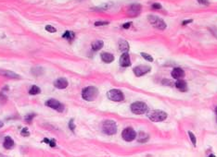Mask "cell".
I'll list each match as a JSON object with an SVG mask.
<instances>
[{"mask_svg":"<svg viewBox=\"0 0 217 157\" xmlns=\"http://www.w3.org/2000/svg\"><path fill=\"white\" fill-rule=\"evenodd\" d=\"M101 59H102L103 62H105V63H112L114 60V56L112 54L104 52V53L101 54Z\"/></svg>","mask_w":217,"mask_h":157,"instance_id":"2e32d148","label":"cell"},{"mask_svg":"<svg viewBox=\"0 0 217 157\" xmlns=\"http://www.w3.org/2000/svg\"><path fill=\"white\" fill-rule=\"evenodd\" d=\"M32 72H33L34 75H35V76H39V75H41V74L43 73V68H40V67L34 68L32 69Z\"/></svg>","mask_w":217,"mask_h":157,"instance_id":"603a6c76","label":"cell"},{"mask_svg":"<svg viewBox=\"0 0 217 157\" xmlns=\"http://www.w3.org/2000/svg\"><path fill=\"white\" fill-rule=\"evenodd\" d=\"M107 95H108V98L113 102H121L125 99L123 93L120 90H117V89H112V90L109 91Z\"/></svg>","mask_w":217,"mask_h":157,"instance_id":"8992f818","label":"cell"},{"mask_svg":"<svg viewBox=\"0 0 217 157\" xmlns=\"http://www.w3.org/2000/svg\"><path fill=\"white\" fill-rule=\"evenodd\" d=\"M184 76H185V72H184V70H183L182 68H175L173 69L172 77L174 78H175V80H180V78H184Z\"/></svg>","mask_w":217,"mask_h":157,"instance_id":"4fadbf2b","label":"cell"},{"mask_svg":"<svg viewBox=\"0 0 217 157\" xmlns=\"http://www.w3.org/2000/svg\"><path fill=\"white\" fill-rule=\"evenodd\" d=\"M148 18H149V21L154 26L155 28H157L159 30H164L166 28V23L161 18H159V17L154 16V15H150L148 17Z\"/></svg>","mask_w":217,"mask_h":157,"instance_id":"5b68a950","label":"cell"},{"mask_svg":"<svg viewBox=\"0 0 217 157\" xmlns=\"http://www.w3.org/2000/svg\"><path fill=\"white\" fill-rule=\"evenodd\" d=\"M141 55H142L143 58H144L146 60H147V61H149V62H152V61H153L152 56L149 55L147 54V53H141Z\"/></svg>","mask_w":217,"mask_h":157,"instance_id":"cb8c5ba5","label":"cell"},{"mask_svg":"<svg viewBox=\"0 0 217 157\" xmlns=\"http://www.w3.org/2000/svg\"><path fill=\"white\" fill-rule=\"evenodd\" d=\"M175 86H176V88L178 89V90H180L181 91H188V84H187V82H186L185 81H183V80H181V78L175 82Z\"/></svg>","mask_w":217,"mask_h":157,"instance_id":"e0dca14e","label":"cell"},{"mask_svg":"<svg viewBox=\"0 0 217 157\" xmlns=\"http://www.w3.org/2000/svg\"><path fill=\"white\" fill-rule=\"evenodd\" d=\"M21 135H23V136H24V137H28L29 136L30 132H29V130H28L27 128H24L23 130H21Z\"/></svg>","mask_w":217,"mask_h":157,"instance_id":"f1b7e54d","label":"cell"},{"mask_svg":"<svg viewBox=\"0 0 217 157\" xmlns=\"http://www.w3.org/2000/svg\"><path fill=\"white\" fill-rule=\"evenodd\" d=\"M46 106H47L48 107H51L52 109H54V110L58 112H62L64 110V106L59 101H57L56 99H49L46 103Z\"/></svg>","mask_w":217,"mask_h":157,"instance_id":"ba28073f","label":"cell"},{"mask_svg":"<svg viewBox=\"0 0 217 157\" xmlns=\"http://www.w3.org/2000/svg\"><path fill=\"white\" fill-rule=\"evenodd\" d=\"M131 111L136 115H143L148 111V106L143 102H136L131 104Z\"/></svg>","mask_w":217,"mask_h":157,"instance_id":"277c9868","label":"cell"},{"mask_svg":"<svg viewBox=\"0 0 217 157\" xmlns=\"http://www.w3.org/2000/svg\"><path fill=\"white\" fill-rule=\"evenodd\" d=\"M0 75L7 77V78H21L19 74H17L13 71H10V70H4V69H0Z\"/></svg>","mask_w":217,"mask_h":157,"instance_id":"5bb4252c","label":"cell"},{"mask_svg":"<svg viewBox=\"0 0 217 157\" xmlns=\"http://www.w3.org/2000/svg\"><path fill=\"white\" fill-rule=\"evenodd\" d=\"M108 24H109L108 21H97V22H95V26H104Z\"/></svg>","mask_w":217,"mask_h":157,"instance_id":"4dcf8cb0","label":"cell"},{"mask_svg":"<svg viewBox=\"0 0 217 157\" xmlns=\"http://www.w3.org/2000/svg\"><path fill=\"white\" fill-rule=\"evenodd\" d=\"M69 128L71 130H73L75 129V125H74V122H73V119H71L70 122H69Z\"/></svg>","mask_w":217,"mask_h":157,"instance_id":"f546056e","label":"cell"},{"mask_svg":"<svg viewBox=\"0 0 217 157\" xmlns=\"http://www.w3.org/2000/svg\"><path fill=\"white\" fill-rule=\"evenodd\" d=\"M99 95V90L94 86L86 87L82 91V97L86 101H94Z\"/></svg>","mask_w":217,"mask_h":157,"instance_id":"6da1fadb","label":"cell"},{"mask_svg":"<svg viewBox=\"0 0 217 157\" xmlns=\"http://www.w3.org/2000/svg\"><path fill=\"white\" fill-rule=\"evenodd\" d=\"M0 101H2V102H6L7 101V97L4 96L2 93H0Z\"/></svg>","mask_w":217,"mask_h":157,"instance_id":"e575fe53","label":"cell"},{"mask_svg":"<svg viewBox=\"0 0 217 157\" xmlns=\"http://www.w3.org/2000/svg\"><path fill=\"white\" fill-rule=\"evenodd\" d=\"M188 135H189V138H190V139H191V141L193 143V145H196L197 139H196V137H195V135L192 132H190V131H188Z\"/></svg>","mask_w":217,"mask_h":157,"instance_id":"d4e9b609","label":"cell"},{"mask_svg":"<svg viewBox=\"0 0 217 157\" xmlns=\"http://www.w3.org/2000/svg\"><path fill=\"white\" fill-rule=\"evenodd\" d=\"M152 8H154V9H161L162 8V5L159 3H154L152 5Z\"/></svg>","mask_w":217,"mask_h":157,"instance_id":"d6a6232c","label":"cell"},{"mask_svg":"<svg viewBox=\"0 0 217 157\" xmlns=\"http://www.w3.org/2000/svg\"><path fill=\"white\" fill-rule=\"evenodd\" d=\"M54 86L58 89H65L68 86V81L64 78H59L58 80L55 81Z\"/></svg>","mask_w":217,"mask_h":157,"instance_id":"7c38bea8","label":"cell"},{"mask_svg":"<svg viewBox=\"0 0 217 157\" xmlns=\"http://www.w3.org/2000/svg\"><path fill=\"white\" fill-rule=\"evenodd\" d=\"M166 83H168V84H169L170 86H172L173 84L171 83V82H170V81H168V80H165V81H162V84H166Z\"/></svg>","mask_w":217,"mask_h":157,"instance_id":"d590c367","label":"cell"},{"mask_svg":"<svg viewBox=\"0 0 217 157\" xmlns=\"http://www.w3.org/2000/svg\"><path fill=\"white\" fill-rule=\"evenodd\" d=\"M120 65L122 67H129L131 66V60H130V56L129 55H128L127 52H125V53H123L121 58H120Z\"/></svg>","mask_w":217,"mask_h":157,"instance_id":"8fae6325","label":"cell"},{"mask_svg":"<svg viewBox=\"0 0 217 157\" xmlns=\"http://www.w3.org/2000/svg\"><path fill=\"white\" fill-rule=\"evenodd\" d=\"M140 11H141V6L139 4H133V5H131L128 7L127 14L130 17H136L137 15H139Z\"/></svg>","mask_w":217,"mask_h":157,"instance_id":"30bf717a","label":"cell"},{"mask_svg":"<svg viewBox=\"0 0 217 157\" xmlns=\"http://www.w3.org/2000/svg\"><path fill=\"white\" fill-rule=\"evenodd\" d=\"M3 144H4V148H5V149L10 150V149H12V148L15 146V142H14V141H13V139L10 136H7L5 138V141H4Z\"/></svg>","mask_w":217,"mask_h":157,"instance_id":"9a60e30c","label":"cell"},{"mask_svg":"<svg viewBox=\"0 0 217 157\" xmlns=\"http://www.w3.org/2000/svg\"><path fill=\"white\" fill-rule=\"evenodd\" d=\"M46 30H47L48 32H56V29L54 28V27H52V26H50V25H47L46 26Z\"/></svg>","mask_w":217,"mask_h":157,"instance_id":"83f0119b","label":"cell"},{"mask_svg":"<svg viewBox=\"0 0 217 157\" xmlns=\"http://www.w3.org/2000/svg\"><path fill=\"white\" fill-rule=\"evenodd\" d=\"M41 93V90H40V88L39 87H37L36 85H34L32 88L30 89V91H29V93L30 94H32V95H35V94H39Z\"/></svg>","mask_w":217,"mask_h":157,"instance_id":"7402d4cb","label":"cell"},{"mask_svg":"<svg viewBox=\"0 0 217 157\" xmlns=\"http://www.w3.org/2000/svg\"><path fill=\"white\" fill-rule=\"evenodd\" d=\"M102 130L107 135H114L117 132V125L113 120H106L102 124Z\"/></svg>","mask_w":217,"mask_h":157,"instance_id":"7a4b0ae2","label":"cell"},{"mask_svg":"<svg viewBox=\"0 0 217 157\" xmlns=\"http://www.w3.org/2000/svg\"><path fill=\"white\" fill-rule=\"evenodd\" d=\"M192 22V20H185L183 21V25H186V24H188V23H191Z\"/></svg>","mask_w":217,"mask_h":157,"instance_id":"8d00e7d4","label":"cell"},{"mask_svg":"<svg viewBox=\"0 0 217 157\" xmlns=\"http://www.w3.org/2000/svg\"><path fill=\"white\" fill-rule=\"evenodd\" d=\"M104 45V43L103 41H100V40H97L92 43V49L94 51H99L103 47Z\"/></svg>","mask_w":217,"mask_h":157,"instance_id":"ac0fdd59","label":"cell"},{"mask_svg":"<svg viewBox=\"0 0 217 157\" xmlns=\"http://www.w3.org/2000/svg\"><path fill=\"white\" fill-rule=\"evenodd\" d=\"M198 2L201 4V5H205V6H209L210 5V2L208 1V0H198Z\"/></svg>","mask_w":217,"mask_h":157,"instance_id":"1f68e13d","label":"cell"},{"mask_svg":"<svg viewBox=\"0 0 217 157\" xmlns=\"http://www.w3.org/2000/svg\"><path fill=\"white\" fill-rule=\"evenodd\" d=\"M148 116L153 122H161L167 118V114L162 110H152L149 113Z\"/></svg>","mask_w":217,"mask_h":157,"instance_id":"3957f363","label":"cell"},{"mask_svg":"<svg viewBox=\"0 0 217 157\" xmlns=\"http://www.w3.org/2000/svg\"><path fill=\"white\" fill-rule=\"evenodd\" d=\"M43 141H44V142H47V143H48V144H49V146H51V147H55V146H56V142H55L54 139H52V141H49V139H45Z\"/></svg>","mask_w":217,"mask_h":157,"instance_id":"4316f807","label":"cell"},{"mask_svg":"<svg viewBox=\"0 0 217 157\" xmlns=\"http://www.w3.org/2000/svg\"><path fill=\"white\" fill-rule=\"evenodd\" d=\"M149 139V136L145 132H139L138 134V137H137V141H138V142H141V143H144L146 141H148V139Z\"/></svg>","mask_w":217,"mask_h":157,"instance_id":"ffe728a7","label":"cell"},{"mask_svg":"<svg viewBox=\"0 0 217 157\" xmlns=\"http://www.w3.org/2000/svg\"><path fill=\"white\" fill-rule=\"evenodd\" d=\"M215 112H216V115H217V106H216V108H215Z\"/></svg>","mask_w":217,"mask_h":157,"instance_id":"f35d334b","label":"cell"},{"mask_svg":"<svg viewBox=\"0 0 217 157\" xmlns=\"http://www.w3.org/2000/svg\"><path fill=\"white\" fill-rule=\"evenodd\" d=\"M119 49H120V51L123 52V53L128 52V50H129V45H128V43L123 40L120 41V43H119Z\"/></svg>","mask_w":217,"mask_h":157,"instance_id":"d6986e66","label":"cell"},{"mask_svg":"<svg viewBox=\"0 0 217 157\" xmlns=\"http://www.w3.org/2000/svg\"><path fill=\"white\" fill-rule=\"evenodd\" d=\"M3 126H4V123H3L2 121H0V129H1V128L3 127Z\"/></svg>","mask_w":217,"mask_h":157,"instance_id":"74e56055","label":"cell"},{"mask_svg":"<svg viewBox=\"0 0 217 157\" xmlns=\"http://www.w3.org/2000/svg\"><path fill=\"white\" fill-rule=\"evenodd\" d=\"M74 36H75V34H74V32H71V30H66V32L63 33V35H62V37L64 38V39H66V40H68V41H73V39H74Z\"/></svg>","mask_w":217,"mask_h":157,"instance_id":"44dd1931","label":"cell"},{"mask_svg":"<svg viewBox=\"0 0 217 157\" xmlns=\"http://www.w3.org/2000/svg\"><path fill=\"white\" fill-rule=\"evenodd\" d=\"M35 116V115L34 114H31V115H27L25 117H24V119H25V121L26 122H28V123H30V122H32V120H33V118Z\"/></svg>","mask_w":217,"mask_h":157,"instance_id":"484cf974","label":"cell"},{"mask_svg":"<svg viewBox=\"0 0 217 157\" xmlns=\"http://www.w3.org/2000/svg\"><path fill=\"white\" fill-rule=\"evenodd\" d=\"M150 67L149 66H145V65H141V66H137L134 68V73L136 77H141L147 74L150 71Z\"/></svg>","mask_w":217,"mask_h":157,"instance_id":"9c48e42d","label":"cell"},{"mask_svg":"<svg viewBox=\"0 0 217 157\" xmlns=\"http://www.w3.org/2000/svg\"><path fill=\"white\" fill-rule=\"evenodd\" d=\"M132 25V22H127V23H125L123 25V29H128V28H130V26Z\"/></svg>","mask_w":217,"mask_h":157,"instance_id":"836d02e7","label":"cell"},{"mask_svg":"<svg viewBox=\"0 0 217 157\" xmlns=\"http://www.w3.org/2000/svg\"><path fill=\"white\" fill-rule=\"evenodd\" d=\"M122 137L125 141H132L136 138V133L132 128H126L123 130Z\"/></svg>","mask_w":217,"mask_h":157,"instance_id":"52a82bcc","label":"cell"}]
</instances>
